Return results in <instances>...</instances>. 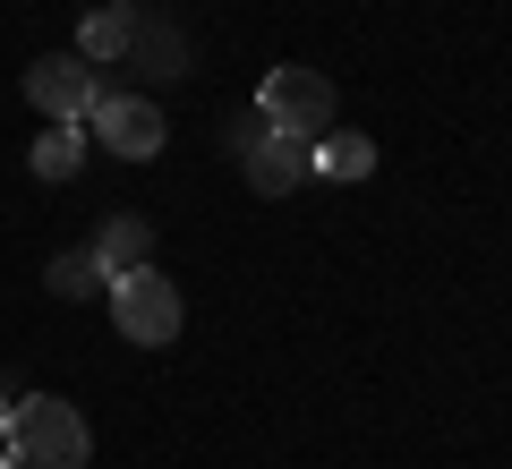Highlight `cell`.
<instances>
[{
	"label": "cell",
	"instance_id": "cell-3",
	"mask_svg": "<svg viewBox=\"0 0 512 469\" xmlns=\"http://www.w3.org/2000/svg\"><path fill=\"white\" fill-rule=\"evenodd\" d=\"M256 111H265V128H282V137H325L333 111H342V94H333L325 69H299V60H282V69H265V86H256Z\"/></svg>",
	"mask_w": 512,
	"mask_h": 469
},
{
	"label": "cell",
	"instance_id": "cell-2",
	"mask_svg": "<svg viewBox=\"0 0 512 469\" xmlns=\"http://www.w3.org/2000/svg\"><path fill=\"white\" fill-rule=\"evenodd\" d=\"M111 325H120V342H137V350H171V342H180V325H188L171 273H154V265L111 273Z\"/></svg>",
	"mask_w": 512,
	"mask_h": 469
},
{
	"label": "cell",
	"instance_id": "cell-10",
	"mask_svg": "<svg viewBox=\"0 0 512 469\" xmlns=\"http://www.w3.org/2000/svg\"><path fill=\"white\" fill-rule=\"evenodd\" d=\"M26 163H35V180H77V163H86V120H52L35 137V154H26Z\"/></svg>",
	"mask_w": 512,
	"mask_h": 469
},
{
	"label": "cell",
	"instance_id": "cell-8",
	"mask_svg": "<svg viewBox=\"0 0 512 469\" xmlns=\"http://www.w3.org/2000/svg\"><path fill=\"white\" fill-rule=\"evenodd\" d=\"M367 171H376V137H359V128H325L316 137V180H333V188H359Z\"/></svg>",
	"mask_w": 512,
	"mask_h": 469
},
{
	"label": "cell",
	"instance_id": "cell-7",
	"mask_svg": "<svg viewBox=\"0 0 512 469\" xmlns=\"http://www.w3.org/2000/svg\"><path fill=\"white\" fill-rule=\"evenodd\" d=\"M128 60L146 77H188V35L171 18H137V35H128Z\"/></svg>",
	"mask_w": 512,
	"mask_h": 469
},
{
	"label": "cell",
	"instance_id": "cell-1",
	"mask_svg": "<svg viewBox=\"0 0 512 469\" xmlns=\"http://www.w3.org/2000/svg\"><path fill=\"white\" fill-rule=\"evenodd\" d=\"M0 435H9V452H18L26 469H86V452H94L86 410H77V401H60V393L9 401V410H0Z\"/></svg>",
	"mask_w": 512,
	"mask_h": 469
},
{
	"label": "cell",
	"instance_id": "cell-13",
	"mask_svg": "<svg viewBox=\"0 0 512 469\" xmlns=\"http://www.w3.org/2000/svg\"><path fill=\"white\" fill-rule=\"evenodd\" d=\"M0 469H26V461H18V452H9V461H0Z\"/></svg>",
	"mask_w": 512,
	"mask_h": 469
},
{
	"label": "cell",
	"instance_id": "cell-14",
	"mask_svg": "<svg viewBox=\"0 0 512 469\" xmlns=\"http://www.w3.org/2000/svg\"><path fill=\"white\" fill-rule=\"evenodd\" d=\"M0 410H9V393H0Z\"/></svg>",
	"mask_w": 512,
	"mask_h": 469
},
{
	"label": "cell",
	"instance_id": "cell-6",
	"mask_svg": "<svg viewBox=\"0 0 512 469\" xmlns=\"http://www.w3.org/2000/svg\"><path fill=\"white\" fill-rule=\"evenodd\" d=\"M26 103H35L43 120H86V111L103 103V77H94L86 52H43L35 69H26Z\"/></svg>",
	"mask_w": 512,
	"mask_h": 469
},
{
	"label": "cell",
	"instance_id": "cell-5",
	"mask_svg": "<svg viewBox=\"0 0 512 469\" xmlns=\"http://www.w3.org/2000/svg\"><path fill=\"white\" fill-rule=\"evenodd\" d=\"M94 120V137L120 154V163H154L171 145V128H163V111H154V94H120V86H103V103L86 111Z\"/></svg>",
	"mask_w": 512,
	"mask_h": 469
},
{
	"label": "cell",
	"instance_id": "cell-9",
	"mask_svg": "<svg viewBox=\"0 0 512 469\" xmlns=\"http://www.w3.org/2000/svg\"><path fill=\"white\" fill-rule=\"evenodd\" d=\"M94 256H103V273L154 265V222H146V214H111L103 231H94Z\"/></svg>",
	"mask_w": 512,
	"mask_h": 469
},
{
	"label": "cell",
	"instance_id": "cell-12",
	"mask_svg": "<svg viewBox=\"0 0 512 469\" xmlns=\"http://www.w3.org/2000/svg\"><path fill=\"white\" fill-rule=\"evenodd\" d=\"M43 290H52V299H94V290H111V273H103L94 248H60L52 265H43Z\"/></svg>",
	"mask_w": 512,
	"mask_h": 469
},
{
	"label": "cell",
	"instance_id": "cell-4",
	"mask_svg": "<svg viewBox=\"0 0 512 469\" xmlns=\"http://www.w3.org/2000/svg\"><path fill=\"white\" fill-rule=\"evenodd\" d=\"M231 163H239V180H248L256 197H299V188L316 180V145L308 137H282V128H256Z\"/></svg>",
	"mask_w": 512,
	"mask_h": 469
},
{
	"label": "cell",
	"instance_id": "cell-11",
	"mask_svg": "<svg viewBox=\"0 0 512 469\" xmlns=\"http://www.w3.org/2000/svg\"><path fill=\"white\" fill-rule=\"evenodd\" d=\"M128 35H137V9H128V0H103V9H86V26H77V52L86 60H128Z\"/></svg>",
	"mask_w": 512,
	"mask_h": 469
}]
</instances>
